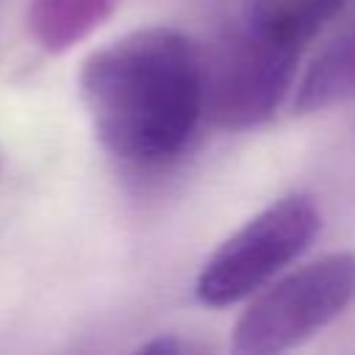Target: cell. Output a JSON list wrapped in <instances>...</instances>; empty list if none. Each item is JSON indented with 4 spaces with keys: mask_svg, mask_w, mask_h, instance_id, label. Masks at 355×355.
Wrapping results in <instances>:
<instances>
[{
    "mask_svg": "<svg viewBox=\"0 0 355 355\" xmlns=\"http://www.w3.org/2000/svg\"><path fill=\"white\" fill-rule=\"evenodd\" d=\"M78 92L114 158L166 164L186 150L202 114V58L178 28H139L83 61Z\"/></svg>",
    "mask_w": 355,
    "mask_h": 355,
    "instance_id": "6da1fadb",
    "label": "cell"
},
{
    "mask_svg": "<svg viewBox=\"0 0 355 355\" xmlns=\"http://www.w3.org/2000/svg\"><path fill=\"white\" fill-rule=\"evenodd\" d=\"M308 39L269 0L230 28L202 64V111L227 130L266 122L283 103Z\"/></svg>",
    "mask_w": 355,
    "mask_h": 355,
    "instance_id": "7a4b0ae2",
    "label": "cell"
},
{
    "mask_svg": "<svg viewBox=\"0 0 355 355\" xmlns=\"http://www.w3.org/2000/svg\"><path fill=\"white\" fill-rule=\"evenodd\" d=\"M355 302V252L322 255L261 291L233 324V352H286Z\"/></svg>",
    "mask_w": 355,
    "mask_h": 355,
    "instance_id": "3957f363",
    "label": "cell"
},
{
    "mask_svg": "<svg viewBox=\"0 0 355 355\" xmlns=\"http://www.w3.org/2000/svg\"><path fill=\"white\" fill-rule=\"evenodd\" d=\"M319 227L322 214L308 194L275 200L214 250L197 277V300L211 308L241 302L297 261L313 244Z\"/></svg>",
    "mask_w": 355,
    "mask_h": 355,
    "instance_id": "277c9868",
    "label": "cell"
},
{
    "mask_svg": "<svg viewBox=\"0 0 355 355\" xmlns=\"http://www.w3.org/2000/svg\"><path fill=\"white\" fill-rule=\"evenodd\" d=\"M355 97V6L311 58L297 92L294 114H316Z\"/></svg>",
    "mask_w": 355,
    "mask_h": 355,
    "instance_id": "5b68a950",
    "label": "cell"
},
{
    "mask_svg": "<svg viewBox=\"0 0 355 355\" xmlns=\"http://www.w3.org/2000/svg\"><path fill=\"white\" fill-rule=\"evenodd\" d=\"M114 6L116 0H33L31 28L47 50L58 53L89 36Z\"/></svg>",
    "mask_w": 355,
    "mask_h": 355,
    "instance_id": "8992f818",
    "label": "cell"
},
{
    "mask_svg": "<svg viewBox=\"0 0 355 355\" xmlns=\"http://www.w3.org/2000/svg\"><path fill=\"white\" fill-rule=\"evenodd\" d=\"M141 352H169V355H178V352H197V344H189L183 338H175V336H161V338H153L147 344L139 347Z\"/></svg>",
    "mask_w": 355,
    "mask_h": 355,
    "instance_id": "52a82bcc",
    "label": "cell"
}]
</instances>
